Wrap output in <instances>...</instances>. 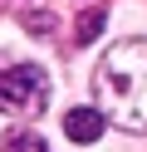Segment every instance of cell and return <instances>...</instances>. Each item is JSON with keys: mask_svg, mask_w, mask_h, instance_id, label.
<instances>
[{"mask_svg": "<svg viewBox=\"0 0 147 152\" xmlns=\"http://www.w3.org/2000/svg\"><path fill=\"white\" fill-rule=\"evenodd\" d=\"M5 152H49L39 132H10L5 137Z\"/></svg>", "mask_w": 147, "mask_h": 152, "instance_id": "5b68a950", "label": "cell"}, {"mask_svg": "<svg viewBox=\"0 0 147 152\" xmlns=\"http://www.w3.org/2000/svg\"><path fill=\"white\" fill-rule=\"evenodd\" d=\"M49 98V79L34 64H10L0 69V113H39Z\"/></svg>", "mask_w": 147, "mask_h": 152, "instance_id": "7a4b0ae2", "label": "cell"}, {"mask_svg": "<svg viewBox=\"0 0 147 152\" xmlns=\"http://www.w3.org/2000/svg\"><path fill=\"white\" fill-rule=\"evenodd\" d=\"M103 25H108V10H83V15H78V25H74L78 44H93L98 34H103Z\"/></svg>", "mask_w": 147, "mask_h": 152, "instance_id": "277c9868", "label": "cell"}, {"mask_svg": "<svg viewBox=\"0 0 147 152\" xmlns=\"http://www.w3.org/2000/svg\"><path fill=\"white\" fill-rule=\"evenodd\" d=\"M103 128H108V113L103 108H69V118H64V132L74 142H98Z\"/></svg>", "mask_w": 147, "mask_h": 152, "instance_id": "3957f363", "label": "cell"}, {"mask_svg": "<svg viewBox=\"0 0 147 152\" xmlns=\"http://www.w3.org/2000/svg\"><path fill=\"white\" fill-rule=\"evenodd\" d=\"M98 108L127 132H147V39H123L103 54L93 74Z\"/></svg>", "mask_w": 147, "mask_h": 152, "instance_id": "6da1fadb", "label": "cell"}]
</instances>
